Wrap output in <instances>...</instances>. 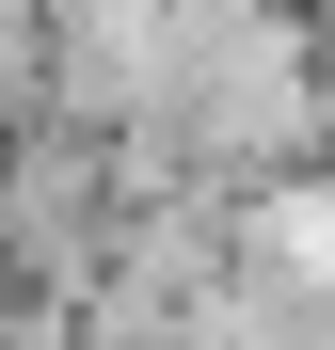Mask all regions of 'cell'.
I'll list each match as a JSON object with an SVG mask.
<instances>
[]
</instances>
